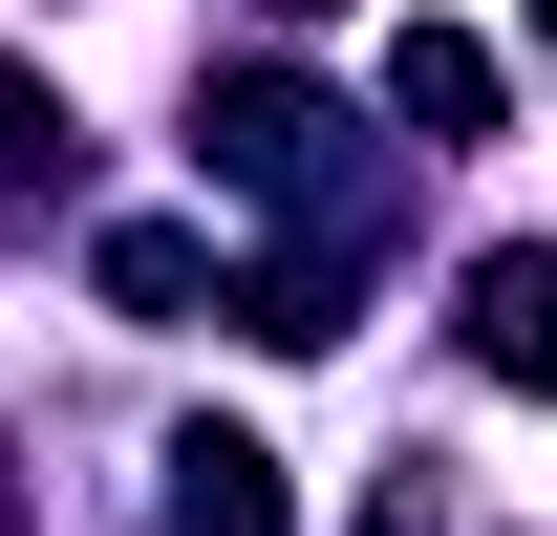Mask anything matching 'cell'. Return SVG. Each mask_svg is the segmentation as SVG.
<instances>
[{"label":"cell","mask_w":557,"mask_h":536,"mask_svg":"<svg viewBox=\"0 0 557 536\" xmlns=\"http://www.w3.org/2000/svg\"><path fill=\"white\" fill-rule=\"evenodd\" d=\"M0 536H22V472H0Z\"/></svg>","instance_id":"cell-8"},{"label":"cell","mask_w":557,"mask_h":536,"mask_svg":"<svg viewBox=\"0 0 557 536\" xmlns=\"http://www.w3.org/2000/svg\"><path fill=\"white\" fill-rule=\"evenodd\" d=\"M472 365H493V387L557 365V258H472Z\"/></svg>","instance_id":"cell-5"},{"label":"cell","mask_w":557,"mask_h":536,"mask_svg":"<svg viewBox=\"0 0 557 536\" xmlns=\"http://www.w3.org/2000/svg\"><path fill=\"white\" fill-rule=\"evenodd\" d=\"M386 86H408L429 150H493V44H472V22H408V44H386Z\"/></svg>","instance_id":"cell-3"},{"label":"cell","mask_w":557,"mask_h":536,"mask_svg":"<svg viewBox=\"0 0 557 536\" xmlns=\"http://www.w3.org/2000/svg\"><path fill=\"white\" fill-rule=\"evenodd\" d=\"M172 536H300V494H278L258 429H172Z\"/></svg>","instance_id":"cell-2"},{"label":"cell","mask_w":557,"mask_h":536,"mask_svg":"<svg viewBox=\"0 0 557 536\" xmlns=\"http://www.w3.org/2000/svg\"><path fill=\"white\" fill-rule=\"evenodd\" d=\"M322 130H344V108H322V86H214V108H194V150H214V172H236V194H322V172H344V150H322Z\"/></svg>","instance_id":"cell-1"},{"label":"cell","mask_w":557,"mask_h":536,"mask_svg":"<svg viewBox=\"0 0 557 536\" xmlns=\"http://www.w3.org/2000/svg\"><path fill=\"white\" fill-rule=\"evenodd\" d=\"M86 279H108V322H214V258L172 236V215H129V236H108Z\"/></svg>","instance_id":"cell-4"},{"label":"cell","mask_w":557,"mask_h":536,"mask_svg":"<svg viewBox=\"0 0 557 536\" xmlns=\"http://www.w3.org/2000/svg\"><path fill=\"white\" fill-rule=\"evenodd\" d=\"M278 22H344V0H278Z\"/></svg>","instance_id":"cell-7"},{"label":"cell","mask_w":557,"mask_h":536,"mask_svg":"<svg viewBox=\"0 0 557 536\" xmlns=\"http://www.w3.org/2000/svg\"><path fill=\"white\" fill-rule=\"evenodd\" d=\"M44 150H65V108H44V86L0 65V172H44Z\"/></svg>","instance_id":"cell-6"}]
</instances>
